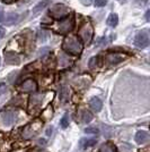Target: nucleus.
I'll return each mask as SVG.
<instances>
[{"mask_svg": "<svg viewBox=\"0 0 150 152\" xmlns=\"http://www.w3.org/2000/svg\"><path fill=\"white\" fill-rule=\"evenodd\" d=\"M62 48L64 49V51H67L71 55H80L82 50V45L81 43L74 37H69L66 38L64 42H63Z\"/></svg>", "mask_w": 150, "mask_h": 152, "instance_id": "1", "label": "nucleus"}, {"mask_svg": "<svg viewBox=\"0 0 150 152\" xmlns=\"http://www.w3.org/2000/svg\"><path fill=\"white\" fill-rule=\"evenodd\" d=\"M42 125H43V123L41 121H36L30 124V125H27L23 131V137L24 139H31L33 136H35L41 131Z\"/></svg>", "mask_w": 150, "mask_h": 152, "instance_id": "2", "label": "nucleus"}, {"mask_svg": "<svg viewBox=\"0 0 150 152\" xmlns=\"http://www.w3.org/2000/svg\"><path fill=\"white\" fill-rule=\"evenodd\" d=\"M69 9L62 4H58L54 5L50 9V15L54 18H63L66 15H68Z\"/></svg>", "mask_w": 150, "mask_h": 152, "instance_id": "3", "label": "nucleus"}, {"mask_svg": "<svg viewBox=\"0 0 150 152\" xmlns=\"http://www.w3.org/2000/svg\"><path fill=\"white\" fill-rule=\"evenodd\" d=\"M134 45H136V47L140 48V49H144L146 47H148V45H149V35H148V33L146 31L138 33L136 35V38H134Z\"/></svg>", "mask_w": 150, "mask_h": 152, "instance_id": "4", "label": "nucleus"}, {"mask_svg": "<svg viewBox=\"0 0 150 152\" xmlns=\"http://www.w3.org/2000/svg\"><path fill=\"white\" fill-rule=\"evenodd\" d=\"M79 37L82 39V41L85 43H89L93 38V27L90 24H85L79 31Z\"/></svg>", "mask_w": 150, "mask_h": 152, "instance_id": "5", "label": "nucleus"}, {"mask_svg": "<svg viewBox=\"0 0 150 152\" xmlns=\"http://www.w3.org/2000/svg\"><path fill=\"white\" fill-rule=\"evenodd\" d=\"M16 118H17V115H16V113H14V111H6V113H4L2 116H1V121H2L5 126L13 125L14 123H15V121H16Z\"/></svg>", "mask_w": 150, "mask_h": 152, "instance_id": "6", "label": "nucleus"}, {"mask_svg": "<svg viewBox=\"0 0 150 152\" xmlns=\"http://www.w3.org/2000/svg\"><path fill=\"white\" fill-rule=\"evenodd\" d=\"M72 28H74V19L71 17L63 19L62 22L59 24V32L60 33H67V32L71 31Z\"/></svg>", "mask_w": 150, "mask_h": 152, "instance_id": "7", "label": "nucleus"}, {"mask_svg": "<svg viewBox=\"0 0 150 152\" xmlns=\"http://www.w3.org/2000/svg\"><path fill=\"white\" fill-rule=\"evenodd\" d=\"M58 61H59V68H67L70 65H72V60L66 55V53H60L59 58H58Z\"/></svg>", "mask_w": 150, "mask_h": 152, "instance_id": "8", "label": "nucleus"}, {"mask_svg": "<svg viewBox=\"0 0 150 152\" xmlns=\"http://www.w3.org/2000/svg\"><path fill=\"white\" fill-rule=\"evenodd\" d=\"M69 98H70V92H69V88L63 84L62 86L60 88V94H59V99L62 104H66L69 101Z\"/></svg>", "mask_w": 150, "mask_h": 152, "instance_id": "9", "label": "nucleus"}, {"mask_svg": "<svg viewBox=\"0 0 150 152\" xmlns=\"http://www.w3.org/2000/svg\"><path fill=\"white\" fill-rule=\"evenodd\" d=\"M36 89H38V85L33 80H27L20 86V91H23V92H33Z\"/></svg>", "mask_w": 150, "mask_h": 152, "instance_id": "10", "label": "nucleus"}, {"mask_svg": "<svg viewBox=\"0 0 150 152\" xmlns=\"http://www.w3.org/2000/svg\"><path fill=\"white\" fill-rule=\"evenodd\" d=\"M149 133L146 132V131H139L137 135H136V141H137L138 144H144V143H147L149 141Z\"/></svg>", "mask_w": 150, "mask_h": 152, "instance_id": "11", "label": "nucleus"}, {"mask_svg": "<svg viewBox=\"0 0 150 152\" xmlns=\"http://www.w3.org/2000/svg\"><path fill=\"white\" fill-rule=\"evenodd\" d=\"M44 94L42 93H38V94H33L30 99V108L31 109H34V108L38 107L42 102V99H43Z\"/></svg>", "mask_w": 150, "mask_h": 152, "instance_id": "12", "label": "nucleus"}, {"mask_svg": "<svg viewBox=\"0 0 150 152\" xmlns=\"http://www.w3.org/2000/svg\"><path fill=\"white\" fill-rule=\"evenodd\" d=\"M5 61H6V64H9V65H18L19 58L15 53L5 52Z\"/></svg>", "mask_w": 150, "mask_h": 152, "instance_id": "13", "label": "nucleus"}, {"mask_svg": "<svg viewBox=\"0 0 150 152\" xmlns=\"http://www.w3.org/2000/svg\"><path fill=\"white\" fill-rule=\"evenodd\" d=\"M19 20V15L17 13H9L6 16V19H5V24L8 26L14 25L16 24Z\"/></svg>", "mask_w": 150, "mask_h": 152, "instance_id": "14", "label": "nucleus"}, {"mask_svg": "<svg viewBox=\"0 0 150 152\" xmlns=\"http://www.w3.org/2000/svg\"><path fill=\"white\" fill-rule=\"evenodd\" d=\"M123 59H124V57L122 55H119V53H112V55L107 56V61L110 65H116V64L121 63Z\"/></svg>", "mask_w": 150, "mask_h": 152, "instance_id": "15", "label": "nucleus"}, {"mask_svg": "<svg viewBox=\"0 0 150 152\" xmlns=\"http://www.w3.org/2000/svg\"><path fill=\"white\" fill-rule=\"evenodd\" d=\"M96 142H97V140L95 139V137H92V139H81L80 142H79V145H80L81 149H88L89 146L95 145Z\"/></svg>", "mask_w": 150, "mask_h": 152, "instance_id": "16", "label": "nucleus"}, {"mask_svg": "<svg viewBox=\"0 0 150 152\" xmlns=\"http://www.w3.org/2000/svg\"><path fill=\"white\" fill-rule=\"evenodd\" d=\"M89 106H90V108L94 110V111H100V109H102V106H103V103H102V101H100L98 98H93L90 101H89Z\"/></svg>", "mask_w": 150, "mask_h": 152, "instance_id": "17", "label": "nucleus"}, {"mask_svg": "<svg viewBox=\"0 0 150 152\" xmlns=\"http://www.w3.org/2000/svg\"><path fill=\"white\" fill-rule=\"evenodd\" d=\"M50 2H51L50 0H42L41 2H38V5H36V6L34 7V8H33V13H34V14L40 13L41 10H43L44 8H45V7H46L48 5H49Z\"/></svg>", "mask_w": 150, "mask_h": 152, "instance_id": "18", "label": "nucleus"}, {"mask_svg": "<svg viewBox=\"0 0 150 152\" xmlns=\"http://www.w3.org/2000/svg\"><path fill=\"white\" fill-rule=\"evenodd\" d=\"M100 63H102V60H100V56H94V57L90 58V60H89V67L90 68H97V67H100Z\"/></svg>", "mask_w": 150, "mask_h": 152, "instance_id": "19", "label": "nucleus"}, {"mask_svg": "<svg viewBox=\"0 0 150 152\" xmlns=\"http://www.w3.org/2000/svg\"><path fill=\"white\" fill-rule=\"evenodd\" d=\"M93 119V115L92 113H89L87 110H82L81 111V116H80V121L81 123H85V124H87L89 121H92Z\"/></svg>", "mask_w": 150, "mask_h": 152, "instance_id": "20", "label": "nucleus"}, {"mask_svg": "<svg viewBox=\"0 0 150 152\" xmlns=\"http://www.w3.org/2000/svg\"><path fill=\"white\" fill-rule=\"evenodd\" d=\"M118 22H119V18H118V15H115V14H112V15H110V17L107 18V25L114 26L118 25Z\"/></svg>", "mask_w": 150, "mask_h": 152, "instance_id": "21", "label": "nucleus"}, {"mask_svg": "<svg viewBox=\"0 0 150 152\" xmlns=\"http://www.w3.org/2000/svg\"><path fill=\"white\" fill-rule=\"evenodd\" d=\"M49 32L45 31V30H41V31H38V41H41V42H43V41H46L48 38H49Z\"/></svg>", "mask_w": 150, "mask_h": 152, "instance_id": "22", "label": "nucleus"}, {"mask_svg": "<svg viewBox=\"0 0 150 152\" xmlns=\"http://www.w3.org/2000/svg\"><path fill=\"white\" fill-rule=\"evenodd\" d=\"M120 149H121V151L122 152H132L133 151V146H132L131 144H129V143H123V144H121Z\"/></svg>", "mask_w": 150, "mask_h": 152, "instance_id": "23", "label": "nucleus"}, {"mask_svg": "<svg viewBox=\"0 0 150 152\" xmlns=\"http://www.w3.org/2000/svg\"><path fill=\"white\" fill-rule=\"evenodd\" d=\"M100 152H115V149L111 144H104L102 145Z\"/></svg>", "mask_w": 150, "mask_h": 152, "instance_id": "24", "label": "nucleus"}, {"mask_svg": "<svg viewBox=\"0 0 150 152\" xmlns=\"http://www.w3.org/2000/svg\"><path fill=\"white\" fill-rule=\"evenodd\" d=\"M49 52H50V48H49V47H45V48L40 49V51L38 52V56L41 57V56H44V55H46V53H49Z\"/></svg>", "mask_w": 150, "mask_h": 152, "instance_id": "25", "label": "nucleus"}, {"mask_svg": "<svg viewBox=\"0 0 150 152\" xmlns=\"http://www.w3.org/2000/svg\"><path fill=\"white\" fill-rule=\"evenodd\" d=\"M68 125H69V116L66 115L62 119H61V126H62L63 128H66V127H68Z\"/></svg>", "mask_w": 150, "mask_h": 152, "instance_id": "26", "label": "nucleus"}, {"mask_svg": "<svg viewBox=\"0 0 150 152\" xmlns=\"http://www.w3.org/2000/svg\"><path fill=\"white\" fill-rule=\"evenodd\" d=\"M85 133H90V134H97L98 133V129L96 127H87L85 129Z\"/></svg>", "mask_w": 150, "mask_h": 152, "instance_id": "27", "label": "nucleus"}, {"mask_svg": "<svg viewBox=\"0 0 150 152\" xmlns=\"http://www.w3.org/2000/svg\"><path fill=\"white\" fill-rule=\"evenodd\" d=\"M107 0H95V6L97 7H104L106 5Z\"/></svg>", "mask_w": 150, "mask_h": 152, "instance_id": "28", "label": "nucleus"}, {"mask_svg": "<svg viewBox=\"0 0 150 152\" xmlns=\"http://www.w3.org/2000/svg\"><path fill=\"white\" fill-rule=\"evenodd\" d=\"M5 90H6V86H5V84H4V83H1V84H0V93H1V92H4Z\"/></svg>", "mask_w": 150, "mask_h": 152, "instance_id": "29", "label": "nucleus"}, {"mask_svg": "<svg viewBox=\"0 0 150 152\" xmlns=\"http://www.w3.org/2000/svg\"><path fill=\"white\" fill-rule=\"evenodd\" d=\"M4 35H5V30H4V27H0V40Z\"/></svg>", "mask_w": 150, "mask_h": 152, "instance_id": "30", "label": "nucleus"}, {"mask_svg": "<svg viewBox=\"0 0 150 152\" xmlns=\"http://www.w3.org/2000/svg\"><path fill=\"white\" fill-rule=\"evenodd\" d=\"M4 17H5V15H4V12L0 9V22H2V20H4Z\"/></svg>", "mask_w": 150, "mask_h": 152, "instance_id": "31", "label": "nucleus"}, {"mask_svg": "<svg viewBox=\"0 0 150 152\" xmlns=\"http://www.w3.org/2000/svg\"><path fill=\"white\" fill-rule=\"evenodd\" d=\"M46 133H48V135H50V134L52 133V127H50V128L48 129V132H46Z\"/></svg>", "mask_w": 150, "mask_h": 152, "instance_id": "32", "label": "nucleus"}, {"mask_svg": "<svg viewBox=\"0 0 150 152\" xmlns=\"http://www.w3.org/2000/svg\"><path fill=\"white\" fill-rule=\"evenodd\" d=\"M149 10H148V12H147V14H146V18H147V20H149Z\"/></svg>", "mask_w": 150, "mask_h": 152, "instance_id": "33", "label": "nucleus"}, {"mask_svg": "<svg viewBox=\"0 0 150 152\" xmlns=\"http://www.w3.org/2000/svg\"><path fill=\"white\" fill-rule=\"evenodd\" d=\"M31 152H44V151H35V150H34V151H31Z\"/></svg>", "mask_w": 150, "mask_h": 152, "instance_id": "34", "label": "nucleus"}]
</instances>
